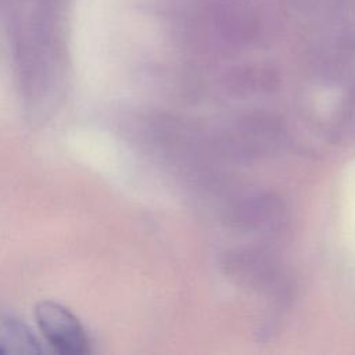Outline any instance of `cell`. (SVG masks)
Segmentation results:
<instances>
[{
  "label": "cell",
  "instance_id": "7a4b0ae2",
  "mask_svg": "<svg viewBox=\"0 0 355 355\" xmlns=\"http://www.w3.org/2000/svg\"><path fill=\"white\" fill-rule=\"evenodd\" d=\"M43 348L19 319L0 313V355H39Z\"/></svg>",
  "mask_w": 355,
  "mask_h": 355
},
{
  "label": "cell",
  "instance_id": "6da1fadb",
  "mask_svg": "<svg viewBox=\"0 0 355 355\" xmlns=\"http://www.w3.org/2000/svg\"><path fill=\"white\" fill-rule=\"evenodd\" d=\"M36 323L47 343L60 354L83 355L90 351V341L79 319L54 301H40L35 306Z\"/></svg>",
  "mask_w": 355,
  "mask_h": 355
}]
</instances>
